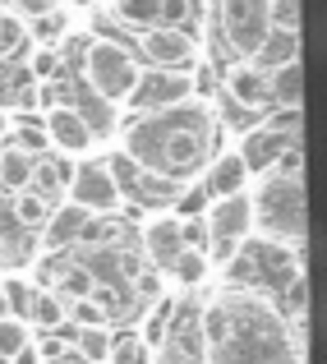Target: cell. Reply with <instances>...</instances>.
<instances>
[{
    "mask_svg": "<svg viewBox=\"0 0 327 364\" xmlns=\"http://www.w3.org/2000/svg\"><path fill=\"white\" fill-rule=\"evenodd\" d=\"M107 14L129 33H143V28L189 23L198 14V0H107Z\"/></svg>",
    "mask_w": 327,
    "mask_h": 364,
    "instance_id": "cell-13",
    "label": "cell"
},
{
    "mask_svg": "<svg viewBox=\"0 0 327 364\" xmlns=\"http://www.w3.org/2000/svg\"><path fill=\"white\" fill-rule=\"evenodd\" d=\"M28 328H33V332H70V323H65V300L51 291V286H37V291H33Z\"/></svg>",
    "mask_w": 327,
    "mask_h": 364,
    "instance_id": "cell-22",
    "label": "cell"
},
{
    "mask_svg": "<svg viewBox=\"0 0 327 364\" xmlns=\"http://www.w3.org/2000/svg\"><path fill=\"white\" fill-rule=\"evenodd\" d=\"M9 364H46V360H42V350H37V341H28L23 350H14V355H9Z\"/></svg>",
    "mask_w": 327,
    "mask_h": 364,
    "instance_id": "cell-37",
    "label": "cell"
},
{
    "mask_svg": "<svg viewBox=\"0 0 327 364\" xmlns=\"http://www.w3.org/2000/svg\"><path fill=\"white\" fill-rule=\"evenodd\" d=\"M139 55L152 70H194V60L203 55V42L189 33V23H166V28H143Z\"/></svg>",
    "mask_w": 327,
    "mask_h": 364,
    "instance_id": "cell-10",
    "label": "cell"
},
{
    "mask_svg": "<svg viewBox=\"0 0 327 364\" xmlns=\"http://www.w3.org/2000/svg\"><path fill=\"white\" fill-rule=\"evenodd\" d=\"M249 213H254V235L304 249V171L272 166L254 176L249 180Z\"/></svg>",
    "mask_w": 327,
    "mask_h": 364,
    "instance_id": "cell-3",
    "label": "cell"
},
{
    "mask_svg": "<svg viewBox=\"0 0 327 364\" xmlns=\"http://www.w3.org/2000/svg\"><path fill=\"white\" fill-rule=\"evenodd\" d=\"M217 148H221V120L208 97L129 111L115 124V152H124L134 166L152 171L166 185H194Z\"/></svg>",
    "mask_w": 327,
    "mask_h": 364,
    "instance_id": "cell-2",
    "label": "cell"
},
{
    "mask_svg": "<svg viewBox=\"0 0 327 364\" xmlns=\"http://www.w3.org/2000/svg\"><path fill=\"white\" fill-rule=\"evenodd\" d=\"M28 180H33V157H23L18 148H9V143H0V194H18V189H28Z\"/></svg>",
    "mask_w": 327,
    "mask_h": 364,
    "instance_id": "cell-26",
    "label": "cell"
},
{
    "mask_svg": "<svg viewBox=\"0 0 327 364\" xmlns=\"http://www.w3.org/2000/svg\"><path fill=\"white\" fill-rule=\"evenodd\" d=\"M139 74H143V60L129 51L124 42L115 37H83L79 42V83L102 102L107 111H124L139 88Z\"/></svg>",
    "mask_w": 327,
    "mask_h": 364,
    "instance_id": "cell-4",
    "label": "cell"
},
{
    "mask_svg": "<svg viewBox=\"0 0 327 364\" xmlns=\"http://www.w3.org/2000/svg\"><path fill=\"white\" fill-rule=\"evenodd\" d=\"M286 60H300V33H267L263 42H258V51L249 55V65H258V70H277V65H286Z\"/></svg>",
    "mask_w": 327,
    "mask_h": 364,
    "instance_id": "cell-23",
    "label": "cell"
},
{
    "mask_svg": "<svg viewBox=\"0 0 327 364\" xmlns=\"http://www.w3.org/2000/svg\"><path fill=\"white\" fill-rule=\"evenodd\" d=\"M28 23L14 9H0V60H23L28 55Z\"/></svg>",
    "mask_w": 327,
    "mask_h": 364,
    "instance_id": "cell-27",
    "label": "cell"
},
{
    "mask_svg": "<svg viewBox=\"0 0 327 364\" xmlns=\"http://www.w3.org/2000/svg\"><path fill=\"white\" fill-rule=\"evenodd\" d=\"M28 341H33V328H28L23 318H14V314H5V318H0V364H9V355L23 350Z\"/></svg>",
    "mask_w": 327,
    "mask_h": 364,
    "instance_id": "cell-33",
    "label": "cell"
},
{
    "mask_svg": "<svg viewBox=\"0 0 327 364\" xmlns=\"http://www.w3.org/2000/svg\"><path fill=\"white\" fill-rule=\"evenodd\" d=\"M23 23H28V42H33V46H60L65 33H70V14H65V5H51V9H42V14L23 18Z\"/></svg>",
    "mask_w": 327,
    "mask_h": 364,
    "instance_id": "cell-24",
    "label": "cell"
},
{
    "mask_svg": "<svg viewBox=\"0 0 327 364\" xmlns=\"http://www.w3.org/2000/svg\"><path fill=\"white\" fill-rule=\"evenodd\" d=\"M0 291H5L9 314L28 323V309H33V291H37V282H33V277H5V282H0Z\"/></svg>",
    "mask_w": 327,
    "mask_h": 364,
    "instance_id": "cell-32",
    "label": "cell"
},
{
    "mask_svg": "<svg viewBox=\"0 0 327 364\" xmlns=\"http://www.w3.org/2000/svg\"><path fill=\"white\" fill-rule=\"evenodd\" d=\"M55 0H9V9L14 14H23V18H33V14H42V9H51Z\"/></svg>",
    "mask_w": 327,
    "mask_h": 364,
    "instance_id": "cell-36",
    "label": "cell"
},
{
    "mask_svg": "<svg viewBox=\"0 0 327 364\" xmlns=\"http://www.w3.org/2000/svg\"><path fill=\"white\" fill-rule=\"evenodd\" d=\"M65 323H70V332L74 328H107L111 314L97 295H83V300H65Z\"/></svg>",
    "mask_w": 327,
    "mask_h": 364,
    "instance_id": "cell-29",
    "label": "cell"
},
{
    "mask_svg": "<svg viewBox=\"0 0 327 364\" xmlns=\"http://www.w3.org/2000/svg\"><path fill=\"white\" fill-rule=\"evenodd\" d=\"M249 254H254V267H258V291L272 295V300L295 282V277H304V249L300 245L249 235Z\"/></svg>",
    "mask_w": 327,
    "mask_h": 364,
    "instance_id": "cell-12",
    "label": "cell"
},
{
    "mask_svg": "<svg viewBox=\"0 0 327 364\" xmlns=\"http://www.w3.org/2000/svg\"><path fill=\"white\" fill-rule=\"evenodd\" d=\"M152 350L143 346L139 332H111V350H107V364H148Z\"/></svg>",
    "mask_w": 327,
    "mask_h": 364,
    "instance_id": "cell-31",
    "label": "cell"
},
{
    "mask_svg": "<svg viewBox=\"0 0 327 364\" xmlns=\"http://www.w3.org/2000/svg\"><path fill=\"white\" fill-rule=\"evenodd\" d=\"M249 171H245V161H240V152L235 148H217L213 157H208V166L198 171V180L194 185L203 189V198H226V194H240V189H249Z\"/></svg>",
    "mask_w": 327,
    "mask_h": 364,
    "instance_id": "cell-16",
    "label": "cell"
},
{
    "mask_svg": "<svg viewBox=\"0 0 327 364\" xmlns=\"http://www.w3.org/2000/svg\"><path fill=\"white\" fill-rule=\"evenodd\" d=\"M46 364H102V360H83V355H79L74 346H65L60 355H55V360H46Z\"/></svg>",
    "mask_w": 327,
    "mask_h": 364,
    "instance_id": "cell-38",
    "label": "cell"
},
{
    "mask_svg": "<svg viewBox=\"0 0 327 364\" xmlns=\"http://www.w3.org/2000/svg\"><path fill=\"white\" fill-rule=\"evenodd\" d=\"M5 314H9V304H5V291H0V318H5Z\"/></svg>",
    "mask_w": 327,
    "mask_h": 364,
    "instance_id": "cell-39",
    "label": "cell"
},
{
    "mask_svg": "<svg viewBox=\"0 0 327 364\" xmlns=\"http://www.w3.org/2000/svg\"><path fill=\"white\" fill-rule=\"evenodd\" d=\"M295 143H300V107L295 111H267V116H258L254 124H245L240 139H235V152H240L249 176H263V171H272L277 161H282V152L295 148Z\"/></svg>",
    "mask_w": 327,
    "mask_h": 364,
    "instance_id": "cell-5",
    "label": "cell"
},
{
    "mask_svg": "<svg viewBox=\"0 0 327 364\" xmlns=\"http://www.w3.org/2000/svg\"><path fill=\"white\" fill-rule=\"evenodd\" d=\"M185 97H198L194 70H152V65H143L139 88H134L124 111H152V107H171V102H185Z\"/></svg>",
    "mask_w": 327,
    "mask_h": 364,
    "instance_id": "cell-14",
    "label": "cell"
},
{
    "mask_svg": "<svg viewBox=\"0 0 327 364\" xmlns=\"http://www.w3.org/2000/svg\"><path fill=\"white\" fill-rule=\"evenodd\" d=\"M161 277H166L176 291H198V286H208V277H213V258H208L203 249H180Z\"/></svg>",
    "mask_w": 327,
    "mask_h": 364,
    "instance_id": "cell-20",
    "label": "cell"
},
{
    "mask_svg": "<svg viewBox=\"0 0 327 364\" xmlns=\"http://www.w3.org/2000/svg\"><path fill=\"white\" fill-rule=\"evenodd\" d=\"M198 328L203 364H304V328H295L263 291H203Z\"/></svg>",
    "mask_w": 327,
    "mask_h": 364,
    "instance_id": "cell-1",
    "label": "cell"
},
{
    "mask_svg": "<svg viewBox=\"0 0 327 364\" xmlns=\"http://www.w3.org/2000/svg\"><path fill=\"white\" fill-rule=\"evenodd\" d=\"M267 97H272V111H295L304 97V65L286 60L277 70H267Z\"/></svg>",
    "mask_w": 327,
    "mask_h": 364,
    "instance_id": "cell-19",
    "label": "cell"
},
{
    "mask_svg": "<svg viewBox=\"0 0 327 364\" xmlns=\"http://www.w3.org/2000/svg\"><path fill=\"white\" fill-rule=\"evenodd\" d=\"M37 120H42L46 139H51V152H60V157H88L92 148H97V124L83 116L74 102H60V107H42L37 111Z\"/></svg>",
    "mask_w": 327,
    "mask_h": 364,
    "instance_id": "cell-11",
    "label": "cell"
},
{
    "mask_svg": "<svg viewBox=\"0 0 327 364\" xmlns=\"http://www.w3.org/2000/svg\"><path fill=\"white\" fill-rule=\"evenodd\" d=\"M267 28L300 33V0H267Z\"/></svg>",
    "mask_w": 327,
    "mask_h": 364,
    "instance_id": "cell-35",
    "label": "cell"
},
{
    "mask_svg": "<svg viewBox=\"0 0 327 364\" xmlns=\"http://www.w3.org/2000/svg\"><path fill=\"white\" fill-rule=\"evenodd\" d=\"M267 33V0H213V37L226 60H249Z\"/></svg>",
    "mask_w": 327,
    "mask_h": 364,
    "instance_id": "cell-6",
    "label": "cell"
},
{
    "mask_svg": "<svg viewBox=\"0 0 327 364\" xmlns=\"http://www.w3.org/2000/svg\"><path fill=\"white\" fill-rule=\"evenodd\" d=\"M28 79L33 83H42V79H51V74H60V46H28Z\"/></svg>",
    "mask_w": 327,
    "mask_h": 364,
    "instance_id": "cell-34",
    "label": "cell"
},
{
    "mask_svg": "<svg viewBox=\"0 0 327 364\" xmlns=\"http://www.w3.org/2000/svg\"><path fill=\"white\" fill-rule=\"evenodd\" d=\"M70 157H60V152H46V157L33 161V180H28V189L33 194H42L46 203H65V185H70Z\"/></svg>",
    "mask_w": 327,
    "mask_h": 364,
    "instance_id": "cell-18",
    "label": "cell"
},
{
    "mask_svg": "<svg viewBox=\"0 0 327 364\" xmlns=\"http://www.w3.org/2000/svg\"><path fill=\"white\" fill-rule=\"evenodd\" d=\"M65 203H74L79 213H88V217H115V213H124L120 180H115V171L107 166V157H92V152H88V157L70 171Z\"/></svg>",
    "mask_w": 327,
    "mask_h": 364,
    "instance_id": "cell-7",
    "label": "cell"
},
{
    "mask_svg": "<svg viewBox=\"0 0 327 364\" xmlns=\"http://www.w3.org/2000/svg\"><path fill=\"white\" fill-rule=\"evenodd\" d=\"M176 295H180V291H157V295L148 300V309H143V318H139V337H143V346H148V350H157L161 341H166L171 314H176Z\"/></svg>",
    "mask_w": 327,
    "mask_h": 364,
    "instance_id": "cell-21",
    "label": "cell"
},
{
    "mask_svg": "<svg viewBox=\"0 0 327 364\" xmlns=\"http://www.w3.org/2000/svg\"><path fill=\"white\" fill-rule=\"evenodd\" d=\"M180 249H185V240H180V217L171 208H152L139 226V258L148 267H157V272H166Z\"/></svg>",
    "mask_w": 327,
    "mask_h": 364,
    "instance_id": "cell-15",
    "label": "cell"
},
{
    "mask_svg": "<svg viewBox=\"0 0 327 364\" xmlns=\"http://www.w3.org/2000/svg\"><path fill=\"white\" fill-rule=\"evenodd\" d=\"M203 231H208V249L203 254L221 263L230 249H240L254 235V213H249V189L240 194H226V198H208L203 203Z\"/></svg>",
    "mask_w": 327,
    "mask_h": 364,
    "instance_id": "cell-8",
    "label": "cell"
},
{
    "mask_svg": "<svg viewBox=\"0 0 327 364\" xmlns=\"http://www.w3.org/2000/svg\"><path fill=\"white\" fill-rule=\"evenodd\" d=\"M83 222H88V213H79L74 203H55L51 217H46V226L37 235H42V249L46 254H60V249H74V240H79Z\"/></svg>",
    "mask_w": 327,
    "mask_h": 364,
    "instance_id": "cell-17",
    "label": "cell"
},
{
    "mask_svg": "<svg viewBox=\"0 0 327 364\" xmlns=\"http://www.w3.org/2000/svg\"><path fill=\"white\" fill-rule=\"evenodd\" d=\"M9 217H14L18 231H42L46 217H51V203L33 189H18V194H9Z\"/></svg>",
    "mask_w": 327,
    "mask_h": 364,
    "instance_id": "cell-25",
    "label": "cell"
},
{
    "mask_svg": "<svg viewBox=\"0 0 327 364\" xmlns=\"http://www.w3.org/2000/svg\"><path fill=\"white\" fill-rule=\"evenodd\" d=\"M111 332H115L111 323H107V328H74V332H70V337H74L70 346L79 350L83 360H102V364H107V350H111Z\"/></svg>",
    "mask_w": 327,
    "mask_h": 364,
    "instance_id": "cell-30",
    "label": "cell"
},
{
    "mask_svg": "<svg viewBox=\"0 0 327 364\" xmlns=\"http://www.w3.org/2000/svg\"><path fill=\"white\" fill-rule=\"evenodd\" d=\"M9 148H18L23 157H46L51 152V139H46V129H42V120H14V129H9Z\"/></svg>",
    "mask_w": 327,
    "mask_h": 364,
    "instance_id": "cell-28",
    "label": "cell"
},
{
    "mask_svg": "<svg viewBox=\"0 0 327 364\" xmlns=\"http://www.w3.org/2000/svg\"><path fill=\"white\" fill-rule=\"evenodd\" d=\"M213 102H226L230 116H267L272 97H267V74L249 60H226L221 65V88L213 92Z\"/></svg>",
    "mask_w": 327,
    "mask_h": 364,
    "instance_id": "cell-9",
    "label": "cell"
},
{
    "mask_svg": "<svg viewBox=\"0 0 327 364\" xmlns=\"http://www.w3.org/2000/svg\"><path fill=\"white\" fill-rule=\"evenodd\" d=\"M0 9H9V0H0Z\"/></svg>",
    "mask_w": 327,
    "mask_h": 364,
    "instance_id": "cell-40",
    "label": "cell"
}]
</instances>
